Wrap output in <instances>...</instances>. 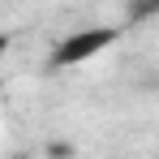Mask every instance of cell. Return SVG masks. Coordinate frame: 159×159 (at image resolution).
Here are the masks:
<instances>
[{
    "instance_id": "6da1fadb",
    "label": "cell",
    "mask_w": 159,
    "mask_h": 159,
    "mask_svg": "<svg viewBox=\"0 0 159 159\" xmlns=\"http://www.w3.org/2000/svg\"><path fill=\"white\" fill-rule=\"evenodd\" d=\"M120 39V30L116 26H82L73 34H65L60 43L52 48V65L56 69H73V65H86V60H95V56H103L112 43Z\"/></svg>"
},
{
    "instance_id": "7a4b0ae2",
    "label": "cell",
    "mask_w": 159,
    "mask_h": 159,
    "mask_svg": "<svg viewBox=\"0 0 159 159\" xmlns=\"http://www.w3.org/2000/svg\"><path fill=\"white\" fill-rule=\"evenodd\" d=\"M159 17V0H129V22H151Z\"/></svg>"
},
{
    "instance_id": "3957f363",
    "label": "cell",
    "mask_w": 159,
    "mask_h": 159,
    "mask_svg": "<svg viewBox=\"0 0 159 159\" xmlns=\"http://www.w3.org/2000/svg\"><path fill=\"white\" fill-rule=\"evenodd\" d=\"M4 52H9V34H0V60H4Z\"/></svg>"
}]
</instances>
